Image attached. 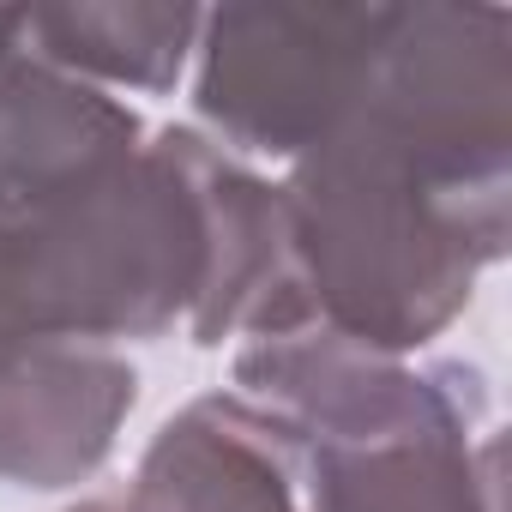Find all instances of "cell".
Here are the masks:
<instances>
[{
  "label": "cell",
  "instance_id": "obj_8",
  "mask_svg": "<svg viewBox=\"0 0 512 512\" xmlns=\"http://www.w3.org/2000/svg\"><path fill=\"white\" fill-rule=\"evenodd\" d=\"M199 7H0V61H31L91 91H175L193 43Z\"/></svg>",
  "mask_w": 512,
  "mask_h": 512
},
{
  "label": "cell",
  "instance_id": "obj_1",
  "mask_svg": "<svg viewBox=\"0 0 512 512\" xmlns=\"http://www.w3.org/2000/svg\"><path fill=\"white\" fill-rule=\"evenodd\" d=\"M278 193L308 326L380 356L428 350L512 241V169L446 157L374 109L296 157Z\"/></svg>",
  "mask_w": 512,
  "mask_h": 512
},
{
  "label": "cell",
  "instance_id": "obj_4",
  "mask_svg": "<svg viewBox=\"0 0 512 512\" xmlns=\"http://www.w3.org/2000/svg\"><path fill=\"white\" fill-rule=\"evenodd\" d=\"M133 404L139 374L115 350L0 338V482L55 494L97 476Z\"/></svg>",
  "mask_w": 512,
  "mask_h": 512
},
{
  "label": "cell",
  "instance_id": "obj_5",
  "mask_svg": "<svg viewBox=\"0 0 512 512\" xmlns=\"http://www.w3.org/2000/svg\"><path fill=\"white\" fill-rule=\"evenodd\" d=\"M127 512H308L296 434L241 392L175 410L121 494Z\"/></svg>",
  "mask_w": 512,
  "mask_h": 512
},
{
  "label": "cell",
  "instance_id": "obj_9",
  "mask_svg": "<svg viewBox=\"0 0 512 512\" xmlns=\"http://www.w3.org/2000/svg\"><path fill=\"white\" fill-rule=\"evenodd\" d=\"M67 512H127L121 500H109V494H97V500H79V506H67Z\"/></svg>",
  "mask_w": 512,
  "mask_h": 512
},
{
  "label": "cell",
  "instance_id": "obj_7",
  "mask_svg": "<svg viewBox=\"0 0 512 512\" xmlns=\"http://www.w3.org/2000/svg\"><path fill=\"white\" fill-rule=\"evenodd\" d=\"M145 145L139 115L31 61H0V223L91 181Z\"/></svg>",
  "mask_w": 512,
  "mask_h": 512
},
{
  "label": "cell",
  "instance_id": "obj_2",
  "mask_svg": "<svg viewBox=\"0 0 512 512\" xmlns=\"http://www.w3.org/2000/svg\"><path fill=\"white\" fill-rule=\"evenodd\" d=\"M398 7H211L193 43V109L217 151L308 157L344 127L380 67Z\"/></svg>",
  "mask_w": 512,
  "mask_h": 512
},
{
  "label": "cell",
  "instance_id": "obj_6",
  "mask_svg": "<svg viewBox=\"0 0 512 512\" xmlns=\"http://www.w3.org/2000/svg\"><path fill=\"white\" fill-rule=\"evenodd\" d=\"M296 446L308 512H500V440L476 422Z\"/></svg>",
  "mask_w": 512,
  "mask_h": 512
},
{
  "label": "cell",
  "instance_id": "obj_3",
  "mask_svg": "<svg viewBox=\"0 0 512 512\" xmlns=\"http://www.w3.org/2000/svg\"><path fill=\"white\" fill-rule=\"evenodd\" d=\"M235 392L278 416L296 440H380L440 422H482V380L464 362L380 356L320 326L253 338L235 356Z\"/></svg>",
  "mask_w": 512,
  "mask_h": 512
}]
</instances>
